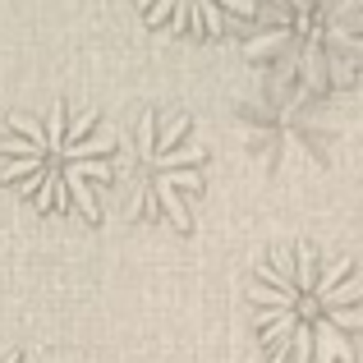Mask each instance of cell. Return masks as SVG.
<instances>
[{"label":"cell","mask_w":363,"mask_h":363,"mask_svg":"<svg viewBox=\"0 0 363 363\" xmlns=\"http://www.w3.org/2000/svg\"><path fill=\"white\" fill-rule=\"evenodd\" d=\"M267 363H354L363 345V272L318 244H281L248 281Z\"/></svg>","instance_id":"6da1fadb"},{"label":"cell","mask_w":363,"mask_h":363,"mask_svg":"<svg viewBox=\"0 0 363 363\" xmlns=\"http://www.w3.org/2000/svg\"><path fill=\"white\" fill-rule=\"evenodd\" d=\"M116 170V133L92 111L69 101H55L46 111H18L0 133V179L33 212L97 221Z\"/></svg>","instance_id":"7a4b0ae2"},{"label":"cell","mask_w":363,"mask_h":363,"mask_svg":"<svg viewBox=\"0 0 363 363\" xmlns=\"http://www.w3.org/2000/svg\"><path fill=\"white\" fill-rule=\"evenodd\" d=\"M244 55L272 79L345 92L363 74V0H262Z\"/></svg>","instance_id":"3957f363"},{"label":"cell","mask_w":363,"mask_h":363,"mask_svg":"<svg viewBox=\"0 0 363 363\" xmlns=\"http://www.w3.org/2000/svg\"><path fill=\"white\" fill-rule=\"evenodd\" d=\"M207 189V147L194 120L147 106L124 143V212L138 225L194 230Z\"/></svg>","instance_id":"277c9868"},{"label":"cell","mask_w":363,"mask_h":363,"mask_svg":"<svg viewBox=\"0 0 363 363\" xmlns=\"http://www.w3.org/2000/svg\"><path fill=\"white\" fill-rule=\"evenodd\" d=\"M244 152L262 175H299L322 170L340 143V124L322 92L267 74L235 106Z\"/></svg>","instance_id":"5b68a950"},{"label":"cell","mask_w":363,"mask_h":363,"mask_svg":"<svg viewBox=\"0 0 363 363\" xmlns=\"http://www.w3.org/2000/svg\"><path fill=\"white\" fill-rule=\"evenodd\" d=\"M143 23L170 37H194V42H212V37L230 33L235 23H253L262 0H133Z\"/></svg>","instance_id":"8992f818"},{"label":"cell","mask_w":363,"mask_h":363,"mask_svg":"<svg viewBox=\"0 0 363 363\" xmlns=\"http://www.w3.org/2000/svg\"><path fill=\"white\" fill-rule=\"evenodd\" d=\"M0 363H28L18 350H9V345H0Z\"/></svg>","instance_id":"52a82bcc"}]
</instances>
